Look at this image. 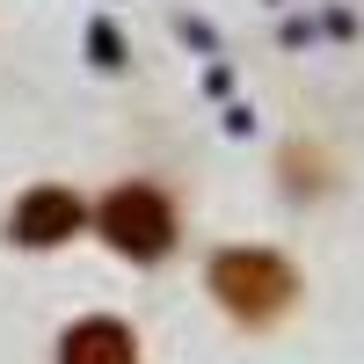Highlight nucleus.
<instances>
[{
	"label": "nucleus",
	"mask_w": 364,
	"mask_h": 364,
	"mask_svg": "<svg viewBox=\"0 0 364 364\" xmlns=\"http://www.w3.org/2000/svg\"><path fill=\"white\" fill-rule=\"evenodd\" d=\"M102 240L124 248L132 262H154L175 248V204L154 190V182H124V190L102 197Z\"/></svg>",
	"instance_id": "obj_1"
},
{
	"label": "nucleus",
	"mask_w": 364,
	"mask_h": 364,
	"mask_svg": "<svg viewBox=\"0 0 364 364\" xmlns=\"http://www.w3.org/2000/svg\"><path fill=\"white\" fill-rule=\"evenodd\" d=\"M8 233L22 240V248H58V240L80 233V197H73V190H29V197L15 204Z\"/></svg>",
	"instance_id": "obj_3"
},
{
	"label": "nucleus",
	"mask_w": 364,
	"mask_h": 364,
	"mask_svg": "<svg viewBox=\"0 0 364 364\" xmlns=\"http://www.w3.org/2000/svg\"><path fill=\"white\" fill-rule=\"evenodd\" d=\"M211 291H219L240 321H269L291 299V269L277 255H262V248H226L211 262Z\"/></svg>",
	"instance_id": "obj_2"
},
{
	"label": "nucleus",
	"mask_w": 364,
	"mask_h": 364,
	"mask_svg": "<svg viewBox=\"0 0 364 364\" xmlns=\"http://www.w3.org/2000/svg\"><path fill=\"white\" fill-rule=\"evenodd\" d=\"M58 364H139V343H132L124 321L87 314V321H73L66 336H58Z\"/></svg>",
	"instance_id": "obj_4"
}]
</instances>
